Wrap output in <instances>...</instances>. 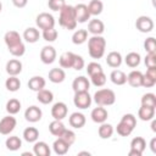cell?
<instances>
[{
	"label": "cell",
	"instance_id": "cell-1",
	"mask_svg": "<svg viewBox=\"0 0 156 156\" xmlns=\"http://www.w3.org/2000/svg\"><path fill=\"white\" fill-rule=\"evenodd\" d=\"M58 23L61 27L72 30L77 27V20H76V13H74V6L71 5H65L60 10V16H58Z\"/></svg>",
	"mask_w": 156,
	"mask_h": 156
},
{
	"label": "cell",
	"instance_id": "cell-2",
	"mask_svg": "<svg viewBox=\"0 0 156 156\" xmlns=\"http://www.w3.org/2000/svg\"><path fill=\"white\" fill-rule=\"evenodd\" d=\"M106 49V40L101 35H93L88 40V51L90 57L93 58H101L105 54Z\"/></svg>",
	"mask_w": 156,
	"mask_h": 156
},
{
	"label": "cell",
	"instance_id": "cell-3",
	"mask_svg": "<svg viewBox=\"0 0 156 156\" xmlns=\"http://www.w3.org/2000/svg\"><path fill=\"white\" fill-rule=\"evenodd\" d=\"M94 101L99 106H110L113 105L116 101V94L111 89H99L94 94Z\"/></svg>",
	"mask_w": 156,
	"mask_h": 156
},
{
	"label": "cell",
	"instance_id": "cell-4",
	"mask_svg": "<svg viewBox=\"0 0 156 156\" xmlns=\"http://www.w3.org/2000/svg\"><path fill=\"white\" fill-rule=\"evenodd\" d=\"M35 23L40 29H50V28H55V18L51 13L49 12H41L35 18Z\"/></svg>",
	"mask_w": 156,
	"mask_h": 156
},
{
	"label": "cell",
	"instance_id": "cell-5",
	"mask_svg": "<svg viewBox=\"0 0 156 156\" xmlns=\"http://www.w3.org/2000/svg\"><path fill=\"white\" fill-rule=\"evenodd\" d=\"M73 104L78 108H82V110L88 108L91 105V96L89 95L88 91H78V93H74Z\"/></svg>",
	"mask_w": 156,
	"mask_h": 156
},
{
	"label": "cell",
	"instance_id": "cell-6",
	"mask_svg": "<svg viewBox=\"0 0 156 156\" xmlns=\"http://www.w3.org/2000/svg\"><path fill=\"white\" fill-rule=\"evenodd\" d=\"M146 149V141L143 136H135L130 141V151L129 156H141L144 150Z\"/></svg>",
	"mask_w": 156,
	"mask_h": 156
},
{
	"label": "cell",
	"instance_id": "cell-7",
	"mask_svg": "<svg viewBox=\"0 0 156 156\" xmlns=\"http://www.w3.org/2000/svg\"><path fill=\"white\" fill-rule=\"evenodd\" d=\"M16 124H17V121H16V118L12 115L5 116L0 121V134H2V135L10 134L15 129Z\"/></svg>",
	"mask_w": 156,
	"mask_h": 156
},
{
	"label": "cell",
	"instance_id": "cell-8",
	"mask_svg": "<svg viewBox=\"0 0 156 156\" xmlns=\"http://www.w3.org/2000/svg\"><path fill=\"white\" fill-rule=\"evenodd\" d=\"M135 27L141 33H150L154 29V21L149 16H139L135 21Z\"/></svg>",
	"mask_w": 156,
	"mask_h": 156
},
{
	"label": "cell",
	"instance_id": "cell-9",
	"mask_svg": "<svg viewBox=\"0 0 156 156\" xmlns=\"http://www.w3.org/2000/svg\"><path fill=\"white\" fill-rule=\"evenodd\" d=\"M40 60L45 65H51L56 60V50L51 45H46L40 51Z\"/></svg>",
	"mask_w": 156,
	"mask_h": 156
},
{
	"label": "cell",
	"instance_id": "cell-10",
	"mask_svg": "<svg viewBox=\"0 0 156 156\" xmlns=\"http://www.w3.org/2000/svg\"><path fill=\"white\" fill-rule=\"evenodd\" d=\"M67 112H68V107L62 101H58V102L54 104V106L51 107V116L54 117V119L62 121L67 116Z\"/></svg>",
	"mask_w": 156,
	"mask_h": 156
},
{
	"label": "cell",
	"instance_id": "cell-11",
	"mask_svg": "<svg viewBox=\"0 0 156 156\" xmlns=\"http://www.w3.org/2000/svg\"><path fill=\"white\" fill-rule=\"evenodd\" d=\"M74 13L77 23H84L90 18V13L88 10V6L85 4H78L74 6Z\"/></svg>",
	"mask_w": 156,
	"mask_h": 156
},
{
	"label": "cell",
	"instance_id": "cell-12",
	"mask_svg": "<svg viewBox=\"0 0 156 156\" xmlns=\"http://www.w3.org/2000/svg\"><path fill=\"white\" fill-rule=\"evenodd\" d=\"M41 116H43V112L38 106H29L24 111V118H26V121H28L30 123H35V122L40 121Z\"/></svg>",
	"mask_w": 156,
	"mask_h": 156
},
{
	"label": "cell",
	"instance_id": "cell-13",
	"mask_svg": "<svg viewBox=\"0 0 156 156\" xmlns=\"http://www.w3.org/2000/svg\"><path fill=\"white\" fill-rule=\"evenodd\" d=\"M90 117H91L93 122L101 124V123L106 122V119H107V117H108V113H107V111H106L105 107L98 105V107L93 108V111H91V113H90Z\"/></svg>",
	"mask_w": 156,
	"mask_h": 156
},
{
	"label": "cell",
	"instance_id": "cell-14",
	"mask_svg": "<svg viewBox=\"0 0 156 156\" xmlns=\"http://www.w3.org/2000/svg\"><path fill=\"white\" fill-rule=\"evenodd\" d=\"M72 88L74 93L78 91H88L90 88V83L88 80V78H85L84 76H79L77 78H74L73 83H72Z\"/></svg>",
	"mask_w": 156,
	"mask_h": 156
},
{
	"label": "cell",
	"instance_id": "cell-15",
	"mask_svg": "<svg viewBox=\"0 0 156 156\" xmlns=\"http://www.w3.org/2000/svg\"><path fill=\"white\" fill-rule=\"evenodd\" d=\"M85 121H87L85 119V116L83 113H80V112H73L69 116V118H68L69 126L73 127V128H76V129H79V128L84 127Z\"/></svg>",
	"mask_w": 156,
	"mask_h": 156
},
{
	"label": "cell",
	"instance_id": "cell-16",
	"mask_svg": "<svg viewBox=\"0 0 156 156\" xmlns=\"http://www.w3.org/2000/svg\"><path fill=\"white\" fill-rule=\"evenodd\" d=\"M4 40H5V44L7 48H11V46H15L20 43H22V39H21V35L16 32V30H9L5 33V37H4Z\"/></svg>",
	"mask_w": 156,
	"mask_h": 156
},
{
	"label": "cell",
	"instance_id": "cell-17",
	"mask_svg": "<svg viewBox=\"0 0 156 156\" xmlns=\"http://www.w3.org/2000/svg\"><path fill=\"white\" fill-rule=\"evenodd\" d=\"M6 72L9 76H17L22 72V62L17 58H12L6 63Z\"/></svg>",
	"mask_w": 156,
	"mask_h": 156
},
{
	"label": "cell",
	"instance_id": "cell-18",
	"mask_svg": "<svg viewBox=\"0 0 156 156\" xmlns=\"http://www.w3.org/2000/svg\"><path fill=\"white\" fill-rule=\"evenodd\" d=\"M66 78V73L62 68H51L49 71V80L51 83H55V84H58V83H62Z\"/></svg>",
	"mask_w": 156,
	"mask_h": 156
},
{
	"label": "cell",
	"instance_id": "cell-19",
	"mask_svg": "<svg viewBox=\"0 0 156 156\" xmlns=\"http://www.w3.org/2000/svg\"><path fill=\"white\" fill-rule=\"evenodd\" d=\"M105 30L104 22L100 20H91L88 24V32L91 33L93 35H101Z\"/></svg>",
	"mask_w": 156,
	"mask_h": 156
},
{
	"label": "cell",
	"instance_id": "cell-20",
	"mask_svg": "<svg viewBox=\"0 0 156 156\" xmlns=\"http://www.w3.org/2000/svg\"><path fill=\"white\" fill-rule=\"evenodd\" d=\"M122 61H123V58H122V55H121L119 52H117V51H111L110 54H107L106 63H107L110 67L117 68V67H119V66L122 65Z\"/></svg>",
	"mask_w": 156,
	"mask_h": 156
},
{
	"label": "cell",
	"instance_id": "cell-21",
	"mask_svg": "<svg viewBox=\"0 0 156 156\" xmlns=\"http://www.w3.org/2000/svg\"><path fill=\"white\" fill-rule=\"evenodd\" d=\"M110 79L115 85H123L127 83V74L121 69H113L110 74Z\"/></svg>",
	"mask_w": 156,
	"mask_h": 156
},
{
	"label": "cell",
	"instance_id": "cell-22",
	"mask_svg": "<svg viewBox=\"0 0 156 156\" xmlns=\"http://www.w3.org/2000/svg\"><path fill=\"white\" fill-rule=\"evenodd\" d=\"M45 79L40 76H34L28 80V88L33 91H39L45 88Z\"/></svg>",
	"mask_w": 156,
	"mask_h": 156
},
{
	"label": "cell",
	"instance_id": "cell-23",
	"mask_svg": "<svg viewBox=\"0 0 156 156\" xmlns=\"http://www.w3.org/2000/svg\"><path fill=\"white\" fill-rule=\"evenodd\" d=\"M138 117L141 121H151L155 117V107L141 105V107L138 111Z\"/></svg>",
	"mask_w": 156,
	"mask_h": 156
},
{
	"label": "cell",
	"instance_id": "cell-24",
	"mask_svg": "<svg viewBox=\"0 0 156 156\" xmlns=\"http://www.w3.org/2000/svg\"><path fill=\"white\" fill-rule=\"evenodd\" d=\"M39 37H40V33H39V30H38L37 28H34V27H29V28H27V29L23 32V39H24L27 43H30V44L37 43V41L39 40Z\"/></svg>",
	"mask_w": 156,
	"mask_h": 156
},
{
	"label": "cell",
	"instance_id": "cell-25",
	"mask_svg": "<svg viewBox=\"0 0 156 156\" xmlns=\"http://www.w3.org/2000/svg\"><path fill=\"white\" fill-rule=\"evenodd\" d=\"M141 79H143V73L140 71H132L127 76V82L133 88L141 87Z\"/></svg>",
	"mask_w": 156,
	"mask_h": 156
},
{
	"label": "cell",
	"instance_id": "cell-26",
	"mask_svg": "<svg viewBox=\"0 0 156 156\" xmlns=\"http://www.w3.org/2000/svg\"><path fill=\"white\" fill-rule=\"evenodd\" d=\"M33 152L37 156H50V147L45 141H35L33 146Z\"/></svg>",
	"mask_w": 156,
	"mask_h": 156
},
{
	"label": "cell",
	"instance_id": "cell-27",
	"mask_svg": "<svg viewBox=\"0 0 156 156\" xmlns=\"http://www.w3.org/2000/svg\"><path fill=\"white\" fill-rule=\"evenodd\" d=\"M74 55L76 54H73L71 51L63 52L58 58L61 68H72V65H73V61H74Z\"/></svg>",
	"mask_w": 156,
	"mask_h": 156
},
{
	"label": "cell",
	"instance_id": "cell-28",
	"mask_svg": "<svg viewBox=\"0 0 156 156\" xmlns=\"http://www.w3.org/2000/svg\"><path fill=\"white\" fill-rule=\"evenodd\" d=\"M39 138V130L34 127H28L23 130V139L27 143H35Z\"/></svg>",
	"mask_w": 156,
	"mask_h": 156
},
{
	"label": "cell",
	"instance_id": "cell-29",
	"mask_svg": "<svg viewBox=\"0 0 156 156\" xmlns=\"http://www.w3.org/2000/svg\"><path fill=\"white\" fill-rule=\"evenodd\" d=\"M52 149H54L56 155H65V154H67L69 145L66 141H63L61 138H57L52 144Z\"/></svg>",
	"mask_w": 156,
	"mask_h": 156
},
{
	"label": "cell",
	"instance_id": "cell-30",
	"mask_svg": "<svg viewBox=\"0 0 156 156\" xmlns=\"http://www.w3.org/2000/svg\"><path fill=\"white\" fill-rule=\"evenodd\" d=\"M37 99L39 102L48 105L54 100V94H52V91H50L48 89H41V90L37 91Z\"/></svg>",
	"mask_w": 156,
	"mask_h": 156
},
{
	"label": "cell",
	"instance_id": "cell-31",
	"mask_svg": "<svg viewBox=\"0 0 156 156\" xmlns=\"http://www.w3.org/2000/svg\"><path fill=\"white\" fill-rule=\"evenodd\" d=\"M140 55L138 54V52H134V51H132V52H129V54H127V56L124 57V62H126V65L128 66V67H130V68H135V67H138L139 66V63H140Z\"/></svg>",
	"mask_w": 156,
	"mask_h": 156
},
{
	"label": "cell",
	"instance_id": "cell-32",
	"mask_svg": "<svg viewBox=\"0 0 156 156\" xmlns=\"http://www.w3.org/2000/svg\"><path fill=\"white\" fill-rule=\"evenodd\" d=\"M65 129H66L65 124H63L61 121H58V119H54V121L49 124V130H50V133H51L52 135H55V136H60V135L63 133Z\"/></svg>",
	"mask_w": 156,
	"mask_h": 156
},
{
	"label": "cell",
	"instance_id": "cell-33",
	"mask_svg": "<svg viewBox=\"0 0 156 156\" xmlns=\"http://www.w3.org/2000/svg\"><path fill=\"white\" fill-rule=\"evenodd\" d=\"M98 134H99V136H100L101 139H108V138H111L112 134H113V127H112L110 123L104 122V123H101V126L99 127Z\"/></svg>",
	"mask_w": 156,
	"mask_h": 156
},
{
	"label": "cell",
	"instance_id": "cell-34",
	"mask_svg": "<svg viewBox=\"0 0 156 156\" xmlns=\"http://www.w3.org/2000/svg\"><path fill=\"white\" fill-rule=\"evenodd\" d=\"M5 145H6V149L7 150H10V151H17L22 146V140L17 135H12V136H9L6 139Z\"/></svg>",
	"mask_w": 156,
	"mask_h": 156
},
{
	"label": "cell",
	"instance_id": "cell-35",
	"mask_svg": "<svg viewBox=\"0 0 156 156\" xmlns=\"http://www.w3.org/2000/svg\"><path fill=\"white\" fill-rule=\"evenodd\" d=\"M88 40V30L87 29H78L72 35V43L76 45H80Z\"/></svg>",
	"mask_w": 156,
	"mask_h": 156
},
{
	"label": "cell",
	"instance_id": "cell-36",
	"mask_svg": "<svg viewBox=\"0 0 156 156\" xmlns=\"http://www.w3.org/2000/svg\"><path fill=\"white\" fill-rule=\"evenodd\" d=\"M88 6V10H89V13H90V16L93 15V16H98V15H100L101 12H102V10H104V4H102V1H100V0H91L90 2H89V5H87Z\"/></svg>",
	"mask_w": 156,
	"mask_h": 156
},
{
	"label": "cell",
	"instance_id": "cell-37",
	"mask_svg": "<svg viewBox=\"0 0 156 156\" xmlns=\"http://www.w3.org/2000/svg\"><path fill=\"white\" fill-rule=\"evenodd\" d=\"M5 87H6V89L9 91L15 93V91H17L21 88V82L17 78V76H10L6 79V82H5Z\"/></svg>",
	"mask_w": 156,
	"mask_h": 156
},
{
	"label": "cell",
	"instance_id": "cell-38",
	"mask_svg": "<svg viewBox=\"0 0 156 156\" xmlns=\"http://www.w3.org/2000/svg\"><path fill=\"white\" fill-rule=\"evenodd\" d=\"M21 110V102L17 99H10L6 102V111L9 112V115H16Z\"/></svg>",
	"mask_w": 156,
	"mask_h": 156
},
{
	"label": "cell",
	"instance_id": "cell-39",
	"mask_svg": "<svg viewBox=\"0 0 156 156\" xmlns=\"http://www.w3.org/2000/svg\"><path fill=\"white\" fill-rule=\"evenodd\" d=\"M116 132L121 136H129L132 134V132H133V128H130L128 124H126L123 122H119L117 124V127H116Z\"/></svg>",
	"mask_w": 156,
	"mask_h": 156
},
{
	"label": "cell",
	"instance_id": "cell-40",
	"mask_svg": "<svg viewBox=\"0 0 156 156\" xmlns=\"http://www.w3.org/2000/svg\"><path fill=\"white\" fill-rule=\"evenodd\" d=\"M141 105L144 106H151L156 107V95L152 93H146L141 98Z\"/></svg>",
	"mask_w": 156,
	"mask_h": 156
},
{
	"label": "cell",
	"instance_id": "cell-41",
	"mask_svg": "<svg viewBox=\"0 0 156 156\" xmlns=\"http://www.w3.org/2000/svg\"><path fill=\"white\" fill-rule=\"evenodd\" d=\"M7 49H9L10 54L12 56H16V57H21L26 52V46H24L23 43H20V44H17L15 46H11V48H7Z\"/></svg>",
	"mask_w": 156,
	"mask_h": 156
},
{
	"label": "cell",
	"instance_id": "cell-42",
	"mask_svg": "<svg viewBox=\"0 0 156 156\" xmlns=\"http://www.w3.org/2000/svg\"><path fill=\"white\" fill-rule=\"evenodd\" d=\"M90 79H91V83H93L95 87H102V85H105V83H106V76H105L104 72H99V73H96V74H93V76L90 77Z\"/></svg>",
	"mask_w": 156,
	"mask_h": 156
},
{
	"label": "cell",
	"instance_id": "cell-43",
	"mask_svg": "<svg viewBox=\"0 0 156 156\" xmlns=\"http://www.w3.org/2000/svg\"><path fill=\"white\" fill-rule=\"evenodd\" d=\"M57 138H61V139H62L63 141H66L69 146L76 141V134H74L73 130H69V129H65L63 133H62L60 136H57Z\"/></svg>",
	"mask_w": 156,
	"mask_h": 156
},
{
	"label": "cell",
	"instance_id": "cell-44",
	"mask_svg": "<svg viewBox=\"0 0 156 156\" xmlns=\"http://www.w3.org/2000/svg\"><path fill=\"white\" fill-rule=\"evenodd\" d=\"M57 30L55 28H50V29H44L43 30V38L44 40L49 41V43H52L57 39Z\"/></svg>",
	"mask_w": 156,
	"mask_h": 156
},
{
	"label": "cell",
	"instance_id": "cell-45",
	"mask_svg": "<svg viewBox=\"0 0 156 156\" xmlns=\"http://www.w3.org/2000/svg\"><path fill=\"white\" fill-rule=\"evenodd\" d=\"M87 72H88L89 77H91L93 74H96V73H99V72H102V67H101V65L98 63V62H90V63H88V66H87Z\"/></svg>",
	"mask_w": 156,
	"mask_h": 156
},
{
	"label": "cell",
	"instance_id": "cell-46",
	"mask_svg": "<svg viewBox=\"0 0 156 156\" xmlns=\"http://www.w3.org/2000/svg\"><path fill=\"white\" fill-rule=\"evenodd\" d=\"M65 5H66L65 0H49V1H48L49 9L52 10V11H57V12H60V10H61Z\"/></svg>",
	"mask_w": 156,
	"mask_h": 156
},
{
	"label": "cell",
	"instance_id": "cell-47",
	"mask_svg": "<svg viewBox=\"0 0 156 156\" xmlns=\"http://www.w3.org/2000/svg\"><path fill=\"white\" fill-rule=\"evenodd\" d=\"M121 122L128 124V126H129L130 128H133V129H134L135 126H136V118H135V116H134L133 113H126V115L122 117Z\"/></svg>",
	"mask_w": 156,
	"mask_h": 156
},
{
	"label": "cell",
	"instance_id": "cell-48",
	"mask_svg": "<svg viewBox=\"0 0 156 156\" xmlns=\"http://www.w3.org/2000/svg\"><path fill=\"white\" fill-rule=\"evenodd\" d=\"M144 49L146 52H152L156 51V40L154 37H150L147 39H145L144 41Z\"/></svg>",
	"mask_w": 156,
	"mask_h": 156
},
{
	"label": "cell",
	"instance_id": "cell-49",
	"mask_svg": "<svg viewBox=\"0 0 156 156\" xmlns=\"http://www.w3.org/2000/svg\"><path fill=\"white\" fill-rule=\"evenodd\" d=\"M145 66L149 68V67H156V51H152V52H147L146 56H145Z\"/></svg>",
	"mask_w": 156,
	"mask_h": 156
},
{
	"label": "cell",
	"instance_id": "cell-50",
	"mask_svg": "<svg viewBox=\"0 0 156 156\" xmlns=\"http://www.w3.org/2000/svg\"><path fill=\"white\" fill-rule=\"evenodd\" d=\"M156 84V78H152L150 76H147L146 73L143 74V79H141V87H145V88H151Z\"/></svg>",
	"mask_w": 156,
	"mask_h": 156
},
{
	"label": "cell",
	"instance_id": "cell-51",
	"mask_svg": "<svg viewBox=\"0 0 156 156\" xmlns=\"http://www.w3.org/2000/svg\"><path fill=\"white\" fill-rule=\"evenodd\" d=\"M83 67H84V58L79 55H74V61H73L72 68L76 71H80V69H83Z\"/></svg>",
	"mask_w": 156,
	"mask_h": 156
},
{
	"label": "cell",
	"instance_id": "cell-52",
	"mask_svg": "<svg viewBox=\"0 0 156 156\" xmlns=\"http://www.w3.org/2000/svg\"><path fill=\"white\" fill-rule=\"evenodd\" d=\"M27 2H28V0H12V4H13L16 7H18V9L24 7V6L27 5Z\"/></svg>",
	"mask_w": 156,
	"mask_h": 156
},
{
	"label": "cell",
	"instance_id": "cell-53",
	"mask_svg": "<svg viewBox=\"0 0 156 156\" xmlns=\"http://www.w3.org/2000/svg\"><path fill=\"white\" fill-rule=\"evenodd\" d=\"M150 149L154 154H156V138H152L150 141Z\"/></svg>",
	"mask_w": 156,
	"mask_h": 156
},
{
	"label": "cell",
	"instance_id": "cell-54",
	"mask_svg": "<svg viewBox=\"0 0 156 156\" xmlns=\"http://www.w3.org/2000/svg\"><path fill=\"white\" fill-rule=\"evenodd\" d=\"M152 121V123H151V129H152V132H156V121L152 118L151 119Z\"/></svg>",
	"mask_w": 156,
	"mask_h": 156
},
{
	"label": "cell",
	"instance_id": "cell-55",
	"mask_svg": "<svg viewBox=\"0 0 156 156\" xmlns=\"http://www.w3.org/2000/svg\"><path fill=\"white\" fill-rule=\"evenodd\" d=\"M78 155H88V156H89V155H90V154H89V152H88V151H82V152H79V154H78Z\"/></svg>",
	"mask_w": 156,
	"mask_h": 156
},
{
	"label": "cell",
	"instance_id": "cell-56",
	"mask_svg": "<svg viewBox=\"0 0 156 156\" xmlns=\"http://www.w3.org/2000/svg\"><path fill=\"white\" fill-rule=\"evenodd\" d=\"M1 10H2V4H1V1H0V12H1Z\"/></svg>",
	"mask_w": 156,
	"mask_h": 156
}]
</instances>
